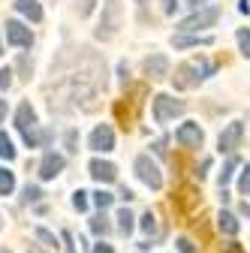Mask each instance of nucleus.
I'll use <instances>...</instances> for the list:
<instances>
[{
    "label": "nucleus",
    "mask_w": 250,
    "mask_h": 253,
    "mask_svg": "<svg viewBox=\"0 0 250 253\" xmlns=\"http://www.w3.org/2000/svg\"><path fill=\"white\" fill-rule=\"evenodd\" d=\"M136 3H142V6H145V3H148V0H136Z\"/></svg>",
    "instance_id": "nucleus-44"
},
{
    "label": "nucleus",
    "mask_w": 250,
    "mask_h": 253,
    "mask_svg": "<svg viewBox=\"0 0 250 253\" xmlns=\"http://www.w3.org/2000/svg\"><path fill=\"white\" fill-rule=\"evenodd\" d=\"M90 148L100 151V154H109V151L115 148V130H112L109 124L93 126V133H90Z\"/></svg>",
    "instance_id": "nucleus-10"
},
{
    "label": "nucleus",
    "mask_w": 250,
    "mask_h": 253,
    "mask_svg": "<svg viewBox=\"0 0 250 253\" xmlns=\"http://www.w3.org/2000/svg\"><path fill=\"white\" fill-rule=\"evenodd\" d=\"M139 226H142L145 235H157V214H154V211H145L142 220H139Z\"/></svg>",
    "instance_id": "nucleus-20"
},
{
    "label": "nucleus",
    "mask_w": 250,
    "mask_h": 253,
    "mask_svg": "<svg viewBox=\"0 0 250 253\" xmlns=\"http://www.w3.org/2000/svg\"><path fill=\"white\" fill-rule=\"evenodd\" d=\"M217 226H220V232L223 235H238V220H235V214H229V211H220L217 214Z\"/></svg>",
    "instance_id": "nucleus-15"
},
{
    "label": "nucleus",
    "mask_w": 250,
    "mask_h": 253,
    "mask_svg": "<svg viewBox=\"0 0 250 253\" xmlns=\"http://www.w3.org/2000/svg\"><path fill=\"white\" fill-rule=\"evenodd\" d=\"M241 136H244V124H241V121H232L229 126H223L220 139H217V148H220V154L235 157V148L241 145Z\"/></svg>",
    "instance_id": "nucleus-7"
},
{
    "label": "nucleus",
    "mask_w": 250,
    "mask_h": 253,
    "mask_svg": "<svg viewBox=\"0 0 250 253\" xmlns=\"http://www.w3.org/2000/svg\"><path fill=\"white\" fill-rule=\"evenodd\" d=\"M15 190V175L6 172V169H0V196H9Z\"/></svg>",
    "instance_id": "nucleus-22"
},
{
    "label": "nucleus",
    "mask_w": 250,
    "mask_h": 253,
    "mask_svg": "<svg viewBox=\"0 0 250 253\" xmlns=\"http://www.w3.org/2000/svg\"><path fill=\"white\" fill-rule=\"evenodd\" d=\"M112 199H115V196H112V193H106V190H97V193H93V205H97L100 211H106V208L112 205Z\"/></svg>",
    "instance_id": "nucleus-27"
},
{
    "label": "nucleus",
    "mask_w": 250,
    "mask_h": 253,
    "mask_svg": "<svg viewBox=\"0 0 250 253\" xmlns=\"http://www.w3.org/2000/svg\"><path fill=\"white\" fill-rule=\"evenodd\" d=\"M73 208L76 211H87V193H84V190H76V193H73Z\"/></svg>",
    "instance_id": "nucleus-28"
},
{
    "label": "nucleus",
    "mask_w": 250,
    "mask_h": 253,
    "mask_svg": "<svg viewBox=\"0 0 250 253\" xmlns=\"http://www.w3.org/2000/svg\"><path fill=\"white\" fill-rule=\"evenodd\" d=\"M109 229H112V226H109V220H106L103 214H97V217H90V232L97 235V238H106V235H109Z\"/></svg>",
    "instance_id": "nucleus-19"
},
{
    "label": "nucleus",
    "mask_w": 250,
    "mask_h": 253,
    "mask_svg": "<svg viewBox=\"0 0 250 253\" xmlns=\"http://www.w3.org/2000/svg\"><path fill=\"white\" fill-rule=\"evenodd\" d=\"M118 76H121V84H127V82H130V67H127V60H121V63H118Z\"/></svg>",
    "instance_id": "nucleus-32"
},
{
    "label": "nucleus",
    "mask_w": 250,
    "mask_h": 253,
    "mask_svg": "<svg viewBox=\"0 0 250 253\" xmlns=\"http://www.w3.org/2000/svg\"><path fill=\"white\" fill-rule=\"evenodd\" d=\"M175 139H178L184 148H202V139H205V133H202V126H199V124L187 121V124H181V126H178Z\"/></svg>",
    "instance_id": "nucleus-9"
},
{
    "label": "nucleus",
    "mask_w": 250,
    "mask_h": 253,
    "mask_svg": "<svg viewBox=\"0 0 250 253\" xmlns=\"http://www.w3.org/2000/svg\"><path fill=\"white\" fill-rule=\"evenodd\" d=\"M6 118V100H0V121Z\"/></svg>",
    "instance_id": "nucleus-41"
},
{
    "label": "nucleus",
    "mask_w": 250,
    "mask_h": 253,
    "mask_svg": "<svg viewBox=\"0 0 250 253\" xmlns=\"http://www.w3.org/2000/svg\"><path fill=\"white\" fill-rule=\"evenodd\" d=\"M18 73H21V76H18L21 82H30V73H34V60H30L27 54L18 57Z\"/></svg>",
    "instance_id": "nucleus-26"
},
{
    "label": "nucleus",
    "mask_w": 250,
    "mask_h": 253,
    "mask_svg": "<svg viewBox=\"0 0 250 253\" xmlns=\"http://www.w3.org/2000/svg\"><path fill=\"white\" fill-rule=\"evenodd\" d=\"M76 145H79V133H76V130H70V133H67V148H70V151H79Z\"/></svg>",
    "instance_id": "nucleus-34"
},
{
    "label": "nucleus",
    "mask_w": 250,
    "mask_h": 253,
    "mask_svg": "<svg viewBox=\"0 0 250 253\" xmlns=\"http://www.w3.org/2000/svg\"><path fill=\"white\" fill-rule=\"evenodd\" d=\"M241 166V160L238 157H229L226 160V166H223V172H220V178H217V184H220V190H226V184L232 181V175H235V169Z\"/></svg>",
    "instance_id": "nucleus-16"
},
{
    "label": "nucleus",
    "mask_w": 250,
    "mask_h": 253,
    "mask_svg": "<svg viewBox=\"0 0 250 253\" xmlns=\"http://www.w3.org/2000/svg\"><path fill=\"white\" fill-rule=\"evenodd\" d=\"M133 220H136V217H133L127 208H121V211H118V229H121V235H130V232H133V226H136Z\"/></svg>",
    "instance_id": "nucleus-18"
},
{
    "label": "nucleus",
    "mask_w": 250,
    "mask_h": 253,
    "mask_svg": "<svg viewBox=\"0 0 250 253\" xmlns=\"http://www.w3.org/2000/svg\"><path fill=\"white\" fill-rule=\"evenodd\" d=\"M90 253H115V250H112V244H103V241H100V244H93Z\"/></svg>",
    "instance_id": "nucleus-36"
},
{
    "label": "nucleus",
    "mask_w": 250,
    "mask_h": 253,
    "mask_svg": "<svg viewBox=\"0 0 250 253\" xmlns=\"http://www.w3.org/2000/svg\"><path fill=\"white\" fill-rule=\"evenodd\" d=\"M3 253H9V250H3Z\"/></svg>",
    "instance_id": "nucleus-46"
},
{
    "label": "nucleus",
    "mask_w": 250,
    "mask_h": 253,
    "mask_svg": "<svg viewBox=\"0 0 250 253\" xmlns=\"http://www.w3.org/2000/svg\"><path fill=\"white\" fill-rule=\"evenodd\" d=\"M238 12H241V15H247V12H250V3H247V0H241V3H238Z\"/></svg>",
    "instance_id": "nucleus-38"
},
{
    "label": "nucleus",
    "mask_w": 250,
    "mask_h": 253,
    "mask_svg": "<svg viewBox=\"0 0 250 253\" xmlns=\"http://www.w3.org/2000/svg\"><path fill=\"white\" fill-rule=\"evenodd\" d=\"M0 157L3 160H15V148H12V139L6 133H0Z\"/></svg>",
    "instance_id": "nucleus-24"
},
{
    "label": "nucleus",
    "mask_w": 250,
    "mask_h": 253,
    "mask_svg": "<svg viewBox=\"0 0 250 253\" xmlns=\"http://www.w3.org/2000/svg\"><path fill=\"white\" fill-rule=\"evenodd\" d=\"M27 253H42V250L40 247H27Z\"/></svg>",
    "instance_id": "nucleus-43"
},
{
    "label": "nucleus",
    "mask_w": 250,
    "mask_h": 253,
    "mask_svg": "<svg viewBox=\"0 0 250 253\" xmlns=\"http://www.w3.org/2000/svg\"><path fill=\"white\" fill-rule=\"evenodd\" d=\"M226 253H244V250H241L238 244H226Z\"/></svg>",
    "instance_id": "nucleus-40"
},
{
    "label": "nucleus",
    "mask_w": 250,
    "mask_h": 253,
    "mask_svg": "<svg viewBox=\"0 0 250 253\" xmlns=\"http://www.w3.org/2000/svg\"><path fill=\"white\" fill-rule=\"evenodd\" d=\"M15 9H18L24 18H30V21H42V6H40V0H18Z\"/></svg>",
    "instance_id": "nucleus-14"
},
{
    "label": "nucleus",
    "mask_w": 250,
    "mask_h": 253,
    "mask_svg": "<svg viewBox=\"0 0 250 253\" xmlns=\"http://www.w3.org/2000/svg\"><path fill=\"white\" fill-rule=\"evenodd\" d=\"M145 76L148 79H166L169 76V57L166 54H151V57H145Z\"/></svg>",
    "instance_id": "nucleus-13"
},
{
    "label": "nucleus",
    "mask_w": 250,
    "mask_h": 253,
    "mask_svg": "<svg viewBox=\"0 0 250 253\" xmlns=\"http://www.w3.org/2000/svg\"><path fill=\"white\" fill-rule=\"evenodd\" d=\"M64 166H67V157L48 151V154L42 157V163H40V178H42V181H51V178H57L60 172H64Z\"/></svg>",
    "instance_id": "nucleus-11"
},
{
    "label": "nucleus",
    "mask_w": 250,
    "mask_h": 253,
    "mask_svg": "<svg viewBox=\"0 0 250 253\" xmlns=\"http://www.w3.org/2000/svg\"><path fill=\"white\" fill-rule=\"evenodd\" d=\"M235 40H238V48H241V54H244V57H250V30H247V27H238Z\"/></svg>",
    "instance_id": "nucleus-25"
},
{
    "label": "nucleus",
    "mask_w": 250,
    "mask_h": 253,
    "mask_svg": "<svg viewBox=\"0 0 250 253\" xmlns=\"http://www.w3.org/2000/svg\"><path fill=\"white\" fill-rule=\"evenodd\" d=\"M214 40L211 37H175L172 45L175 48H190V45H211Z\"/></svg>",
    "instance_id": "nucleus-17"
},
{
    "label": "nucleus",
    "mask_w": 250,
    "mask_h": 253,
    "mask_svg": "<svg viewBox=\"0 0 250 253\" xmlns=\"http://www.w3.org/2000/svg\"><path fill=\"white\" fill-rule=\"evenodd\" d=\"M121 18H124V9H121L118 0H103V15H100V24H97V30H93V37L103 40V42H109L118 34Z\"/></svg>",
    "instance_id": "nucleus-2"
},
{
    "label": "nucleus",
    "mask_w": 250,
    "mask_h": 253,
    "mask_svg": "<svg viewBox=\"0 0 250 253\" xmlns=\"http://www.w3.org/2000/svg\"><path fill=\"white\" fill-rule=\"evenodd\" d=\"M211 73H214V63H211L208 57H199V60H184L181 67L175 70L172 82H175V87H178V90H190V87H196L202 79H208Z\"/></svg>",
    "instance_id": "nucleus-1"
},
{
    "label": "nucleus",
    "mask_w": 250,
    "mask_h": 253,
    "mask_svg": "<svg viewBox=\"0 0 250 253\" xmlns=\"http://www.w3.org/2000/svg\"><path fill=\"white\" fill-rule=\"evenodd\" d=\"M238 190H241V193H250V166H244V172L238 178Z\"/></svg>",
    "instance_id": "nucleus-29"
},
{
    "label": "nucleus",
    "mask_w": 250,
    "mask_h": 253,
    "mask_svg": "<svg viewBox=\"0 0 250 253\" xmlns=\"http://www.w3.org/2000/svg\"><path fill=\"white\" fill-rule=\"evenodd\" d=\"M238 211H241V214H244V217L250 220V205H247V202H241V205H238Z\"/></svg>",
    "instance_id": "nucleus-39"
},
{
    "label": "nucleus",
    "mask_w": 250,
    "mask_h": 253,
    "mask_svg": "<svg viewBox=\"0 0 250 253\" xmlns=\"http://www.w3.org/2000/svg\"><path fill=\"white\" fill-rule=\"evenodd\" d=\"M133 169H136V175H139V181H142L145 187H151V190H160V187H163V172H160V166L154 163L148 154H139V157H136Z\"/></svg>",
    "instance_id": "nucleus-4"
},
{
    "label": "nucleus",
    "mask_w": 250,
    "mask_h": 253,
    "mask_svg": "<svg viewBox=\"0 0 250 253\" xmlns=\"http://www.w3.org/2000/svg\"><path fill=\"white\" fill-rule=\"evenodd\" d=\"M6 42L18 45V48H30L34 45V34H30V27H24L21 21H6Z\"/></svg>",
    "instance_id": "nucleus-8"
},
{
    "label": "nucleus",
    "mask_w": 250,
    "mask_h": 253,
    "mask_svg": "<svg viewBox=\"0 0 250 253\" xmlns=\"http://www.w3.org/2000/svg\"><path fill=\"white\" fill-rule=\"evenodd\" d=\"M0 54H3V45H0Z\"/></svg>",
    "instance_id": "nucleus-45"
},
{
    "label": "nucleus",
    "mask_w": 250,
    "mask_h": 253,
    "mask_svg": "<svg viewBox=\"0 0 250 253\" xmlns=\"http://www.w3.org/2000/svg\"><path fill=\"white\" fill-rule=\"evenodd\" d=\"M34 235H37V241H40L45 250H57V247H60V244H57V238H54V232H48V229H42V226H40Z\"/></svg>",
    "instance_id": "nucleus-21"
},
{
    "label": "nucleus",
    "mask_w": 250,
    "mask_h": 253,
    "mask_svg": "<svg viewBox=\"0 0 250 253\" xmlns=\"http://www.w3.org/2000/svg\"><path fill=\"white\" fill-rule=\"evenodd\" d=\"M15 126L24 139L27 148H40V136H37V112L30 109V103H21L15 112Z\"/></svg>",
    "instance_id": "nucleus-3"
},
{
    "label": "nucleus",
    "mask_w": 250,
    "mask_h": 253,
    "mask_svg": "<svg viewBox=\"0 0 250 253\" xmlns=\"http://www.w3.org/2000/svg\"><path fill=\"white\" fill-rule=\"evenodd\" d=\"M184 109L187 106L181 100L169 97V93H157V97H154V121H157V124H169L172 118L184 115Z\"/></svg>",
    "instance_id": "nucleus-5"
},
{
    "label": "nucleus",
    "mask_w": 250,
    "mask_h": 253,
    "mask_svg": "<svg viewBox=\"0 0 250 253\" xmlns=\"http://www.w3.org/2000/svg\"><path fill=\"white\" fill-rule=\"evenodd\" d=\"M217 18H220V9H217V6H202L190 18H184L178 24V30H181V34H190V30H199V27H211Z\"/></svg>",
    "instance_id": "nucleus-6"
},
{
    "label": "nucleus",
    "mask_w": 250,
    "mask_h": 253,
    "mask_svg": "<svg viewBox=\"0 0 250 253\" xmlns=\"http://www.w3.org/2000/svg\"><path fill=\"white\" fill-rule=\"evenodd\" d=\"M60 238L67 241V253H79V250L73 247V232H70V229H64V232H60Z\"/></svg>",
    "instance_id": "nucleus-33"
},
{
    "label": "nucleus",
    "mask_w": 250,
    "mask_h": 253,
    "mask_svg": "<svg viewBox=\"0 0 250 253\" xmlns=\"http://www.w3.org/2000/svg\"><path fill=\"white\" fill-rule=\"evenodd\" d=\"M121 199L130 202V199H133V190H130V187H121Z\"/></svg>",
    "instance_id": "nucleus-37"
},
{
    "label": "nucleus",
    "mask_w": 250,
    "mask_h": 253,
    "mask_svg": "<svg viewBox=\"0 0 250 253\" xmlns=\"http://www.w3.org/2000/svg\"><path fill=\"white\" fill-rule=\"evenodd\" d=\"M42 199V190L37 187V184H27L24 190H21V202L24 205H30V202H40Z\"/></svg>",
    "instance_id": "nucleus-23"
},
{
    "label": "nucleus",
    "mask_w": 250,
    "mask_h": 253,
    "mask_svg": "<svg viewBox=\"0 0 250 253\" xmlns=\"http://www.w3.org/2000/svg\"><path fill=\"white\" fill-rule=\"evenodd\" d=\"M175 244H178V253H196V247H193L190 238H178Z\"/></svg>",
    "instance_id": "nucleus-31"
},
{
    "label": "nucleus",
    "mask_w": 250,
    "mask_h": 253,
    "mask_svg": "<svg viewBox=\"0 0 250 253\" xmlns=\"http://www.w3.org/2000/svg\"><path fill=\"white\" fill-rule=\"evenodd\" d=\"M87 172H90L93 181H100V184H112L118 178V169L109 160H100V157H93V160L87 163Z\"/></svg>",
    "instance_id": "nucleus-12"
},
{
    "label": "nucleus",
    "mask_w": 250,
    "mask_h": 253,
    "mask_svg": "<svg viewBox=\"0 0 250 253\" xmlns=\"http://www.w3.org/2000/svg\"><path fill=\"white\" fill-rule=\"evenodd\" d=\"M9 84H12V70L3 67V70H0V90H6Z\"/></svg>",
    "instance_id": "nucleus-30"
},
{
    "label": "nucleus",
    "mask_w": 250,
    "mask_h": 253,
    "mask_svg": "<svg viewBox=\"0 0 250 253\" xmlns=\"http://www.w3.org/2000/svg\"><path fill=\"white\" fill-rule=\"evenodd\" d=\"M190 3H193V6H196V9H199V6H202V3H205V0H190Z\"/></svg>",
    "instance_id": "nucleus-42"
},
{
    "label": "nucleus",
    "mask_w": 250,
    "mask_h": 253,
    "mask_svg": "<svg viewBox=\"0 0 250 253\" xmlns=\"http://www.w3.org/2000/svg\"><path fill=\"white\" fill-rule=\"evenodd\" d=\"M175 9H178V0H163V12L166 15H172Z\"/></svg>",
    "instance_id": "nucleus-35"
}]
</instances>
